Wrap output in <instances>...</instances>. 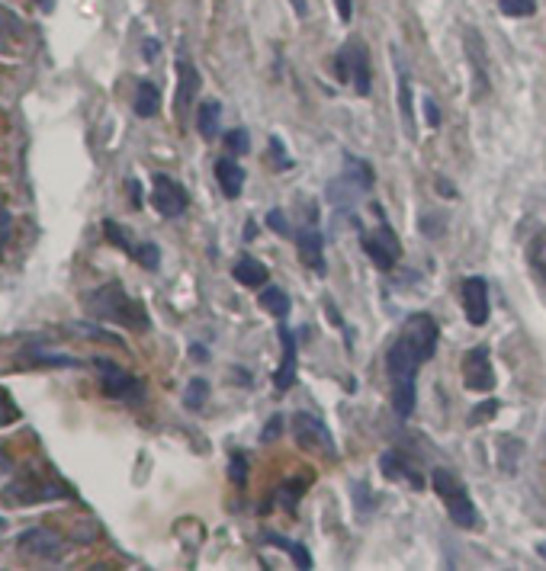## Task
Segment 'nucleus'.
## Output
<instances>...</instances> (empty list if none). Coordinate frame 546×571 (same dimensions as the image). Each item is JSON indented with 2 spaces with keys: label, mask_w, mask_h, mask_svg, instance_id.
<instances>
[{
  "label": "nucleus",
  "mask_w": 546,
  "mask_h": 571,
  "mask_svg": "<svg viewBox=\"0 0 546 571\" xmlns=\"http://www.w3.org/2000/svg\"><path fill=\"white\" fill-rule=\"evenodd\" d=\"M87 312L100 321L119 324V328H129V331H148L151 328V318L145 312V305L139 299H132L119 283H106V286L90 292Z\"/></svg>",
  "instance_id": "nucleus-1"
},
{
  "label": "nucleus",
  "mask_w": 546,
  "mask_h": 571,
  "mask_svg": "<svg viewBox=\"0 0 546 571\" xmlns=\"http://www.w3.org/2000/svg\"><path fill=\"white\" fill-rule=\"evenodd\" d=\"M0 498H4V504H10V507H36V504L71 498V488L58 475L42 472L39 466H26L4 485Z\"/></svg>",
  "instance_id": "nucleus-2"
},
{
  "label": "nucleus",
  "mask_w": 546,
  "mask_h": 571,
  "mask_svg": "<svg viewBox=\"0 0 546 571\" xmlns=\"http://www.w3.org/2000/svg\"><path fill=\"white\" fill-rule=\"evenodd\" d=\"M431 485L437 491V498L444 501L447 517L457 523L460 530H473L479 523V514H476V504H473V498L466 495V485L460 482V478L453 475L450 469H434L431 472Z\"/></svg>",
  "instance_id": "nucleus-3"
},
{
  "label": "nucleus",
  "mask_w": 546,
  "mask_h": 571,
  "mask_svg": "<svg viewBox=\"0 0 546 571\" xmlns=\"http://www.w3.org/2000/svg\"><path fill=\"white\" fill-rule=\"evenodd\" d=\"M293 437L306 453H322L325 459H335V440H331V430L325 427L322 418H315V414H309V411L293 414Z\"/></svg>",
  "instance_id": "nucleus-4"
},
{
  "label": "nucleus",
  "mask_w": 546,
  "mask_h": 571,
  "mask_svg": "<svg viewBox=\"0 0 546 571\" xmlns=\"http://www.w3.org/2000/svg\"><path fill=\"white\" fill-rule=\"evenodd\" d=\"M399 341L415 353L418 363H428L437 353V321L428 312H418L405 321Z\"/></svg>",
  "instance_id": "nucleus-5"
},
{
  "label": "nucleus",
  "mask_w": 546,
  "mask_h": 571,
  "mask_svg": "<svg viewBox=\"0 0 546 571\" xmlns=\"http://www.w3.org/2000/svg\"><path fill=\"white\" fill-rule=\"evenodd\" d=\"M97 373H100V389L106 398L113 401H139L142 398V382L132 373H126L123 366L113 360H94Z\"/></svg>",
  "instance_id": "nucleus-6"
},
{
  "label": "nucleus",
  "mask_w": 546,
  "mask_h": 571,
  "mask_svg": "<svg viewBox=\"0 0 546 571\" xmlns=\"http://www.w3.org/2000/svg\"><path fill=\"white\" fill-rule=\"evenodd\" d=\"M151 206H155V212L164 215V219H177V215L187 212L190 196L174 177L155 174V177H151Z\"/></svg>",
  "instance_id": "nucleus-7"
},
{
  "label": "nucleus",
  "mask_w": 546,
  "mask_h": 571,
  "mask_svg": "<svg viewBox=\"0 0 546 571\" xmlns=\"http://www.w3.org/2000/svg\"><path fill=\"white\" fill-rule=\"evenodd\" d=\"M17 549L23 555H29V559L52 562V559H58V555L65 552V539H62V533H55L49 527H33V530L20 533Z\"/></svg>",
  "instance_id": "nucleus-8"
},
{
  "label": "nucleus",
  "mask_w": 546,
  "mask_h": 571,
  "mask_svg": "<svg viewBox=\"0 0 546 571\" xmlns=\"http://www.w3.org/2000/svg\"><path fill=\"white\" fill-rule=\"evenodd\" d=\"M360 244H363V254H367L379 270H392L402 257V241L396 238V231H392L386 222L379 225L376 235H367Z\"/></svg>",
  "instance_id": "nucleus-9"
},
{
  "label": "nucleus",
  "mask_w": 546,
  "mask_h": 571,
  "mask_svg": "<svg viewBox=\"0 0 546 571\" xmlns=\"http://www.w3.org/2000/svg\"><path fill=\"white\" fill-rule=\"evenodd\" d=\"M463 385L469 392H492L495 385V369H492V357L485 347H473L463 353Z\"/></svg>",
  "instance_id": "nucleus-10"
},
{
  "label": "nucleus",
  "mask_w": 546,
  "mask_h": 571,
  "mask_svg": "<svg viewBox=\"0 0 546 571\" xmlns=\"http://www.w3.org/2000/svg\"><path fill=\"white\" fill-rule=\"evenodd\" d=\"M466 61L469 68H473V100L482 103L485 97H489L492 90V81H489V61H485V45H482V36L476 33V29H466Z\"/></svg>",
  "instance_id": "nucleus-11"
},
{
  "label": "nucleus",
  "mask_w": 546,
  "mask_h": 571,
  "mask_svg": "<svg viewBox=\"0 0 546 571\" xmlns=\"http://www.w3.org/2000/svg\"><path fill=\"white\" fill-rule=\"evenodd\" d=\"M463 312L466 321L476 328L489 321V283H485V276H469L463 283Z\"/></svg>",
  "instance_id": "nucleus-12"
},
{
  "label": "nucleus",
  "mask_w": 546,
  "mask_h": 571,
  "mask_svg": "<svg viewBox=\"0 0 546 571\" xmlns=\"http://www.w3.org/2000/svg\"><path fill=\"white\" fill-rule=\"evenodd\" d=\"M296 248H299L302 264H306L309 270H315L318 276L325 273V238H322V231L312 228V225L296 231Z\"/></svg>",
  "instance_id": "nucleus-13"
},
{
  "label": "nucleus",
  "mask_w": 546,
  "mask_h": 571,
  "mask_svg": "<svg viewBox=\"0 0 546 571\" xmlns=\"http://www.w3.org/2000/svg\"><path fill=\"white\" fill-rule=\"evenodd\" d=\"M341 52L347 55V65H351V81L357 87L360 97H370V55H367V45L360 39H351L341 45Z\"/></svg>",
  "instance_id": "nucleus-14"
},
{
  "label": "nucleus",
  "mask_w": 546,
  "mask_h": 571,
  "mask_svg": "<svg viewBox=\"0 0 546 571\" xmlns=\"http://www.w3.org/2000/svg\"><path fill=\"white\" fill-rule=\"evenodd\" d=\"M200 71H196V65L187 58V55H180L177 58V110L180 113H187L196 94H200Z\"/></svg>",
  "instance_id": "nucleus-15"
},
{
  "label": "nucleus",
  "mask_w": 546,
  "mask_h": 571,
  "mask_svg": "<svg viewBox=\"0 0 546 571\" xmlns=\"http://www.w3.org/2000/svg\"><path fill=\"white\" fill-rule=\"evenodd\" d=\"M280 344H283V363L277 373H273V385H277L280 392H286L296 385V334L286 328V324L280 328Z\"/></svg>",
  "instance_id": "nucleus-16"
},
{
  "label": "nucleus",
  "mask_w": 546,
  "mask_h": 571,
  "mask_svg": "<svg viewBox=\"0 0 546 571\" xmlns=\"http://www.w3.org/2000/svg\"><path fill=\"white\" fill-rule=\"evenodd\" d=\"M418 360H415V353L408 350L402 341H396L389 347L386 353V369H389V379L392 382H405V379H415L418 376Z\"/></svg>",
  "instance_id": "nucleus-17"
},
{
  "label": "nucleus",
  "mask_w": 546,
  "mask_h": 571,
  "mask_svg": "<svg viewBox=\"0 0 546 571\" xmlns=\"http://www.w3.org/2000/svg\"><path fill=\"white\" fill-rule=\"evenodd\" d=\"M216 180H219L225 199H238L241 190H245V167H241L235 158H219L216 161Z\"/></svg>",
  "instance_id": "nucleus-18"
},
{
  "label": "nucleus",
  "mask_w": 546,
  "mask_h": 571,
  "mask_svg": "<svg viewBox=\"0 0 546 571\" xmlns=\"http://www.w3.org/2000/svg\"><path fill=\"white\" fill-rule=\"evenodd\" d=\"M379 472H383L389 482H405V485H412V488H421V475L415 469H408V462L402 453H383L379 456Z\"/></svg>",
  "instance_id": "nucleus-19"
},
{
  "label": "nucleus",
  "mask_w": 546,
  "mask_h": 571,
  "mask_svg": "<svg viewBox=\"0 0 546 571\" xmlns=\"http://www.w3.org/2000/svg\"><path fill=\"white\" fill-rule=\"evenodd\" d=\"M158 110H161V90L151 81H139L135 97H132V113L139 119H151V116H158Z\"/></svg>",
  "instance_id": "nucleus-20"
},
{
  "label": "nucleus",
  "mask_w": 546,
  "mask_h": 571,
  "mask_svg": "<svg viewBox=\"0 0 546 571\" xmlns=\"http://www.w3.org/2000/svg\"><path fill=\"white\" fill-rule=\"evenodd\" d=\"M341 177H347V180H351L354 187H360V190H373V183H376L373 164L363 161V158H357V154H351V151H344V174H341Z\"/></svg>",
  "instance_id": "nucleus-21"
},
{
  "label": "nucleus",
  "mask_w": 546,
  "mask_h": 571,
  "mask_svg": "<svg viewBox=\"0 0 546 571\" xmlns=\"http://www.w3.org/2000/svg\"><path fill=\"white\" fill-rule=\"evenodd\" d=\"M399 110H402V122H405V135L415 138V94L412 84H408V71L399 58Z\"/></svg>",
  "instance_id": "nucleus-22"
},
{
  "label": "nucleus",
  "mask_w": 546,
  "mask_h": 571,
  "mask_svg": "<svg viewBox=\"0 0 546 571\" xmlns=\"http://www.w3.org/2000/svg\"><path fill=\"white\" fill-rule=\"evenodd\" d=\"M196 129H200L206 142H212V138L219 135V129H222V103L219 100H206L200 106V113H196Z\"/></svg>",
  "instance_id": "nucleus-23"
},
{
  "label": "nucleus",
  "mask_w": 546,
  "mask_h": 571,
  "mask_svg": "<svg viewBox=\"0 0 546 571\" xmlns=\"http://www.w3.org/2000/svg\"><path fill=\"white\" fill-rule=\"evenodd\" d=\"M267 276H270L267 267L261 264V260H254V257H241L235 264V280L241 286H257V289H261L267 283Z\"/></svg>",
  "instance_id": "nucleus-24"
},
{
  "label": "nucleus",
  "mask_w": 546,
  "mask_h": 571,
  "mask_svg": "<svg viewBox=\"0 0 546 571\" xmlns=\"http://www.w3.org/2000/svg\"><path fill=\"white\" fill-rule=\"evenodd\" d=\"M527 264L534 270L537 280L546 286V228H540L534 238L527 244Z\"/></svg>",
  "instance_id": "nucleus-25"
},
{
  "label": "nucleus",
  "mask_w": 546,
  "mask_h": 571,
  "mask_svg": "<svg viewBox=\"0 0 546 571\" xmlns=\"http://www.w3.org/2000/svg\"><path fill=\"white\" fill-rule=\"evenodd\" d=\"M360 193H363V190L354 187V183L347 180V177H338V180H331V183H328V199H331V203H335L341 212L351 209V206L357 203V196H360Z\"/></svg>",
  "instance_id": "nucleus-26"
},
{
  "label": "nucleus",
  "mask_w": 546,
  "mask_h": 571,
  "mask_svg": "<svg viewBox=\"0 0 546 571\" xmlns=\"http://www.w3.org/2000/svg\"><path fill=\"white\" fill-rule=\"evenodd\" d=\"M415 379H405V382H392V408H396L399 418H408L415 411Z\"/></svg>",
  "instance_id": "nucleus-27"
},
{
  "label": "nucleus",
  "mask_w": 546,
  "mask_h": 571,
  "mask_svg": "<svg viewBox=\"0 0 546 571\" xmlns=\"http://www.w3.org/2000/svg\"><path fill=\"white\" fill-rule=\"evenodd\" d=\"M264 543H267V546H277V549H283V552H290V555H293V562H296V568H302V571H309V568H312V555H309V549H306V546H299V543H293V539H283V536H277V533H267V536H264Z\"/></svg>",
  "instance_id": "nucleus-28"
},
{
  "label": "nucleus",
  "mask_w": 546,
  "mask_h": 571,
  "mask_svg": "<svg viewBox=\"0 0 546 571\" xmlns=\"http://www.w3.org/2000/svg\"><path fill=\"white\" fill-rule=\"evenodd\" d=\"M261 308H264V312H270L273 318H286V315H290V296H286L280 286H267L261 292Z\"/></svg>",
  "instance_id": "nucleus-29"
},
{
  "label": "nucleus",
  "mask_w": 546,
  "mask_h": 571,
  "mask_svg": "<svg viewBox=\"0 0 546 571\" xmlns=\"http://www.w3.org/2000/svg\"><path fill=\"white\" fill-rule=\"evenodd\" d=\"M23 360L39 363V366H81L68 353H55V350H23Z\"/></svg>",
  "instance_id": "nucleus-30"
},
{
  "label": "nucleus",
  "mask_w": 546,
  "mask_h": 571,
  "mask_svg": "<svg viewBox=\"0 0 546 571\" xmlns=\"http://www.w3.org/2000/svg\"><path fill=\"white\" fill-rule=\"evenodd\" d=\"M206 398H209V382L206 379H190L187 389H184V405L190 411H200L206 405Z\"/></svg>",
  "instance_id": "nucleus-31"
},
{
  "label": "nucleus",
  "mask_w": 546,
  "mask_h": 571,
  "mask_svg": "<svg viewBox=\"0 0 546 571\" xmlns=\"http://www.w3.org/2000/svg\"><path fill=\"white\" fill-rule=\"evenodd\" d=\"M498 446H502V469L505 472H514L521 462V453H524V443L514 440V437H502L498 440Z\"/></svg>",
  "instance_id": "nucleus-32"
},
{
  "label": "nucleus",
  "mask_w": 546,
  "mask_h": 571,
  "mask_svg": "<svg viewBox=\"0 0 546 571\" xmlns=\"http://www.w3.org/2000/svg\"><path fill=\"white\" fill-rule=\"evenodd\" d=\"M498 10H502L505 17H514V20L534 17V13H537V0H498Z\"/></svg>",
  "instance_id": "nucleus-33"
},
{
  "label": "nucleus",
  "mask_w": 546,
  "mask_h": 571,
  "mask_svg": "<svg viewBox=\"0 0 546 571\" xmlns=\"http://www.w3.org/2000/svg\"><path fill=\"white\" fill-rule=\"evenodd\" d=\"M0 33L4 36H23L26 33V23H23L20 13L4 7V4H0Z\"/></svg>",
  "instance_id": "nucleus-34"
},
{
  "label": "nucleus",
  "mask_w": 546,
  "mask_h": 571,
  "mask_svg": "<svg viewBox=\"0 0 546 571\" xmlns=\"http://www.w3.org/2000/svg\"><path fill=\"white\" fill-rule=\"evenodd\" d=\"M103 231H106V241L116 244V248H123V251L132 257L135 244H132V238L126 235V228H123V225H116V222H103Z\"/></svg>",
  "instance_id": "nucleus-35"
},
{
  "label": "nucleus",
  "mask_w": 546,
  "mask_h": 571,
  "mask_svg": "<svg viewBox=\"0 0 546 571\" xmlns=\"http://www.w3.org/2000/svg\"><path fill=\"white\" fill-rule=\"evenodd\" d=\"M132 257L139 260V264H142L145 270H158V264H161V251H158V244H135Z\"/></svg>",
  "instance_id": "nucleus-36"
},
{
  "label": "nucleus",
  "mask_w": 546,
  "mask_h": 571,
  "mask_svg": "<svg viewBox=\"0 0 546 571\" xmlns=\"http://www.w3.org/2000/svg\"><path fill=\"white\" fill-rule=\"evenodd\" d=\"M267 225H270L273 235H280V238H290V235H293V225H290V219L283 215V209H270V212H267Z\"/></svg>",
  "instance_id": "nucleus-37"
},
{
  "label": "nucleus",
  "mask_w": 546,
  "mask_h": 571,
  "mask_svg": "<svg viewBox=\"0 0 546 571\" xmlns=\"http://www.w3.org/2000/svg\"><path fill=\"white\" fill-rule=\"evenodd\" d=\"M225 148L235 151V154H248V151H251V135H248V129H232L229 135H225Z\"/></svg>",
  "instance_id": "nucleus-38"
},
{
  "label": "nucleus",
  "mask_w": 546,
  "mask_h": 571,
  "mask_svg": "<svg viewBox=\"0 0 546 571\" xmlns=\"http://www.w3.org/2000/svg\"><path fill=\"white\" fill-rule=\"evenodd\" d=\"M270 158H273V167H277V171H286V167H293V158L286 154V148H283V142H280L277 135L270 138Z\"/></svg>",
  "instance_id": "nucleus-39"
},
{
  "label": "nucleus",
  "mask_w": 546,
  "mask_h": 571,
  "mask_svg": "<svg viewBox=\"0 0 546 571\" xmlns=\"http://www.w3.org/2000/svg\"><path fill=\"white\" fill-rule=\"evenodd\" d=\"M354 501H357V511L360 514H373V495H370V485L367 482H357L354 485Z\"/></svg>",
  "instance_id": "nucleus-40"
},
{
  "label": "nucleus",
  "mask_w": 546,
  "mask_h": 571,
  "mask_svg": "<svg viewBox=\"0 0 546 571\" xmlns=\"http://www.w3.org/2000/svg\"><path fill=\"white\" fill-rule=\"evenodd\" d=\"M498 414V401L495 398H489V401H482V405L469 414V424H482V421H489V418H495Z\"/></svg>",
  "instance_id": "nucleus-41"
},
{
  "label": "nucleus",
  "mask_w": 546,
  "mask_h": 571,
  "mask_svg": "<svg viewBox=\"0 0 546 571\" xmlns=\"http://www.w3.org/2000/svg\"><path fill=\"white\" fill-rule=\"evenodd\" d=\"M229 475H232V482L245 485V478H248V462H245V453H235V456H232Z\"/></svg>",
  "instance_id": "nucleus-42"
},
{
  "label": "nucleus",
  "mask_w": 546,
  "mask_h": 571,
  "mask_svg": "<svg viewBox=\"0 0 546 571\" xmlns=\"http://www.w3.org/2000/svg\"><path fill=\"white\" fill-rule=\"evenodd\" d=\"M302 491H306V482H302V478H296V482H293L290 488H283V491H280V501H283L286 507H293V504L302 498Z\"/></svg>",
  "instance_id": "nucleus-43"
},
{
  "label": "nucleus",
  "mask_w": 546,
  "mask_h": 571,
  "mask_svg": "<svg viewBox=\"0 0 546 571\" xmlns=\"http://www.w3.org/2000/svg\"><path fill=\"white\" fill-rule=\"evenodd\" d=\"M283 414H273V418L267 421V427H264V434H261V443H273V440H277L280 434H283Z\"/></svg>",
  "instance_id": "nucleus-44"
},
{
  "label": "nucleus",
  "mask_w": 546,
  "mask_h": 571,
  "mask_svg": "<svg viewBox=\"0 0 546 571\" xmlns=\"http://www.w3.org/2000/svg\"><path fill=\"white\" fill-rule=\"evenodd\" d=\"M335 77H338V84L351 81V65H347V55H344V52L335 55Z\"/></svg>",
  "instance_id": "nucleus-45"
},
{
  "label": "nucleus",
  "mask_w": 546,
  "mask_h": 571,
  "mask_svg": "<svg viewBox=\"0 0 546 571\" xmlns=\"http://www.w3.org/2000/svg\"><path fill=\"white\" fill-rule=\"evenodd\" d=\"M10 235H13V215L7 209H0V248L10 241Z\"/></svg>",
  "instance_id": "nucleus-46"
},
{
  "label": "nucleus",
  "mask_w": 546,
  "mask_h": 571,
  "mask_svg": "<svg viewBox=\"0 0 546 571\" xmlns=\"http://www.w3.org/2000/svg\"><path fill=\"white\" fill-rule=\"evenodd\" d=\"M424 119H428L431 129L441 126V110H437V103H434L431 97H424Z\"/></svg>",
  "instance_id": "nucleus-47"
},
{
  "label": "nucleus",
  "mask_w": 546,
  "mask_h": 571,
  "mask_svg": "<svg viewBox=\"0 0 546 571\" xmlns=\"http://www.w3.org/2000/svg\"><path fill=\"white\" fill-rule=\"evenodd\" d=\"M335 7H338L341 23H351V17H354V0H335Z\"/></svg>",
  "instance_id": "nucleus-48"
},
{
  "label": "nucleus",
  "mask_w": 546,
  "mask_h": 571,
  "mask_svg": "<svg viewBox=\"0 0 546 571\" xmlns=\"http://www.w3.org/2000/svg\"><path fill=\"white\" fill-rule=\"evenodd\" d=\"M13 421H17V411H13L10 401L4 398V401H0V427H7V424H13Z\"/></svg>",
  "instance_id": "nucleus-49"
},
{
  "label": "nucleus",
  "mask_w": 546,
  "mask_h": 571,
  "mask_svg": "<svg viewBox=\"0 0 546 571\" xmlns=\"http://www.w3.org/2000/svg\"><path fill=\"white\" fill-rule=\"evenodd\" d=\"M158 52H161V42L148 39V42H145V49H142V55H145L148 61H155V58H158Z\"/></svg>",
  "instance_id": "nucleus-50"
},
{
  "label": "nucleus",
  "mask_w": 546,
  "mask_h": 571,
  "mask_svg": "<svg viewBox=\"0 0 546 571\" xmlns=\"http://www.w3.org/2000/svg\"><path fill=\"white\" fill-rule=\"evenodd\" d=\"M190 353H193V360H196V363H206V360H209V353H206V347H203V344H193V347H190Z\"/></svg>",
  "instance_id": "nucleus-51"
},
{
  "label": "nucleus",
  "mask_w": 546,
  "mask_h": 571,
  "mask_svg": "<svg viewBox=\"0 0 546 571\" xmlns=\"http://www.w3.org/2000/svg\"><path fill=\"white\" fill-rule=\"evenodd\" d=\"M437 193H444V196H457V190H453V183H447V180H437Z\"/></svg>",
  "instance_id": "nucleus-52"
},
{
  "label": "nucleus",
  "mask_w": 546,
  "mask_h": 571,
  "mask_svg": "<svg viewBox=\"0 0 546 571\" xmlns=\"http://www.w3.org/2000/svg\"><path fill=\"white\" fill-rule=\"evenodd\" d=\"M293 4V10L299 13V17H306V0H290Z\"/></svg>",
  "instance_id": "nucleus-53"
},
{
  "label": "nucleus",
  "mask_w": 546,
  "mask_h": 571,
  "mask_svg": "<svg viewBox=\"0 0 546 571\" xmlns=\"http://www.w3.org/2000/svg\"><path fill=\"white\" fill-rule=\"evenodd\" d=\"M254 225H257V222H248V228H245V238H248V241H254V235H257Z\"/></svg>",
  "instance_id": "nucleus-54"
},
{
  "label": "nucleus",
  "mask_w": 546,
  "mask_h": 571,
  "mask_svg": "<svg viewBox=\"0 0 546 571\" xmlns=\"http://www.w3.org/2000/svg\"><path fill=\"white\" fill-rule=\"evenodd\" d=\"M4 472H10V462L4 459V453H0V475H4Z\"/></svg>",
  "instance_id": "nucleus-55"
},
{
  "label": "nucleus",
  "mask_w": 546,
  "mask_h": 571,
  "mask_svg": "<svg viewBox=\"0 0 546 571\" xmlns=\"http://www.w3.org/2000/svg\"><path fill=\"white\" fill-rule=\"evenodd\" d=\"M0 52H7V36L0 33Z\"/></svg>",
  "instance_id": "nucleus-56"
},
{
  "label": "nucleus",
  "mask_w": 546,
  "mask_h": 571,
  "mask_svg": "<svg viewBox=\"0 0 546 571\" xmlns=\"http://www.w3.org/2000/svg\"><path fill=\"white\" fill-rule=\"evenodd\" d=\"M7 533V520L4 517H0V536H4Z\"/></svg>",
  "instance_id": "nucleus-57"
},
{
  "label": "nucleus",
  "mask_w": 546,
  "mask_h": 571,
  "mask_svg": "<svg viewBox=\"0 0 546 571\" xmlns=\"http://www.w3.org/2000/svg\"><path fill=\"white\" fill-rule=\"evenodd\" d=\"M537 552H540V555H543V559H546V543H540V546H537Z\"/></svg>",
  "instance_id": "nucleus-58"
},
{
  "label": "nucleus",
  "mask_w": 546,
  "mask_h": 571,
  "mask_svg": "<svg viewBox=\"0 0 546 571\" xmlns=\"http://www.w3.org/2000/svg\"><path fill=\"white\" fill-rule=\"evenodd\" d=\"M39 4H42L45 10H49V7H52V0H39Z\"/></svg>",
  "instance_id": "nucleus-59"
}]
</instances>
